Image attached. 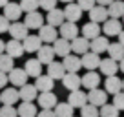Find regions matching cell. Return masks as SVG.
Masks as SVG:
<instances>
[{
    "label": "cell",
    "mask_w": 124,
    "mask_h": 117,
    "mask_svg": "<svg viewBox=\"0 0 124 117\" xmlns=\"http://www.w3.org/2000/svg\"><path fill=\"white\" fill-rule=\"evenodd\" d=\"M88 102L93 106H97V108H101L102 104H106L108 102V93H106V90H101V88H91V90H88Z\"/></svg>",
    "instance_id": "1"
},
{
    "label": "cell",
    "mask_w": 124,
    "mask_h": 117,
    "mask_svg": "<svg viewBox=\"0 0 124 117\" xmlns=\"http://www.w3.org/2000/svg\"><path fill=\"white\" fill-rule=\"evenodd\" d=\"M27 79H29V75L26 73L24 68H13L11 71H8V81L11 82L13 86H16V88L24 86L27 82Z\"/></svg>",
    "instance_id": "2"
},
{
    "label": "cell",
    "mask_w": 124,
    "mask_h": 117,
    "mask_svg": "<svg viewBox=\"0 0 124 117\" xmlns=\"http://www.w3.org/2000/svg\"><path fill=\"white\" fill-rule=\"evenodd\" d=\"M9 35H11V39H16V40H24L27 35H29V29H27V26L24 22H20V20H15V22L9 24Z\"/></svg>",
    "instance_id": "3"
},
{
    "label": "cell",
    "mask_w": 124,
    "mask_h": 117,
    "mask_svg": "<svg viewBox=\"0 0 124 117\" xmlns=\"http://www.w3.org/2000/svg\"><path fill=\"white\" fill-rule=\"evenodd\" d=\"M39 37L44 44H53V40L58 37V29L55 26H49V24H42L39 27Z\"/></svg>",
    "instance_id": "4"
},
{
    "label": "cell",
    "mask_w": 124,
    "mask_h": 117,
    "mask_svg": "<svg viewBox=\"0 0 124 117\" xmlns=\"http://www.w3.org/2000/svg\"><path fill=\"white\" fill-rule=\"evenodd\" d=\"M37 101H39L40 108H44V110H53L55 104L58 102V99H57V95H55L53 92H39Z\"/></svg>",
    "instance_id": "5"
},
{
    "label": "cell",
    "mask_w": 124,
    "mask_h": 117,
    "mask_svg": "<svg viewBox=\"0 0 124 117\" xmlns=\"http://www.w3.org/2000/svg\"><path fill=\"white\" fill-rule=\"evenodd\" d=\"M58 33H60L62 39H66V40H73L75 37H78L77 22H68V20H64V22L58 26Z\"/></svg>",
    "instance_id": "6"
},
{
    "label": "cell",
    "mask_w": 124,
    "mask_h": 117,
    "mask_svg": "<svg viewBox=\"0 0 124 117\" xmlns=\"http://www.w3.org/2000/svg\"><path fill=\"white\" fill-rule=\"evenodd\" d=\"M102 31H104L106 37H117L120 33V29H122V26H120V20L119 18H106L104 22H102Z\"/></svg>",
    "instance_id": "7"
},
{
    "label": "cell",
    "mask_w": 124,
    "mask_h": 117,
    "mask_svg": "<svg viewBox=\"0 0 124 117\" xmlns=\"http://www.w3.org/2000/svg\"><path fill=\"white\" fill-rule=\"evenodd\" d=\"M53 51L57 57H66V55L71 53V42L66 39H62V37H57V39L53 40Z\"/></svg>",
    "instance_id": "8"
},
{
    "label": "cell",
    "mask_w": 124,
    "mask_h": 117,
    "mask_svg": "<svg viewBox=\"0 0 124 117\" xmlns=\"http://www.w3.org/2000/svg\"><path fill=\"white\" fill-rule=\"evenodd\" d=\"M80 17H82V9L78 8L77 2L66 4V8H64V18H66L68 22H78Z\"/></svg>",
    "instance_id": "9"
},
{
    "label": "cell",
    "mask_w": 124,
    "mask_h": 117,
    "mask_svg": "<svg viewBox=\"0 0 124 117\" xmlns=\"http://www.w3.org/2000/svg\"><path fill=\"white\" fill-rule=\"evenodd\" d=\"M20 95H18V90L16 88H2V92H0V102L2 104H11L15 106L16 102H18Z\"/></svg>",
    "instance_id": "10"
},
{
    "label": "cell",
    "mask_w": 124,
    "mask_h": 117,
    "mask_svg": "<svg viewBox=\"0 0 124 117\" xmlns=\"http://www.w3.org/2000/svg\"><path fill=\"white\" fill-rule=\"evenodd\" d=\"M6 53L13 58H20L26 51H24V46H22V40H16V39H11L9 42H6Z\"/></svg>",
    "instance_id": "11"
},
{
    "label": "cell",
    "mask_w": 124,
    "mask_h": 117,
    "mask_svg": "<svg viewBox=\"0 0 124 117\" xmlns=\"http://www.w3.org/2000/svg\"><path fill=\"white\" fill-rule=\"evenodd\" d=\"M22 8H20V4H16V2H8V4L4 6V17L9 20V22H15V20H18L20 17H22Z\"/></svg>",
    "instance_id": "12"
},
{
    "label": "cell",
    "mask_w": 124,
    "mask_h": 117,
    "mask_svg": "<svg viewBox=\"0 0 124 117\" xmlns=\"http://www.w3.org/2000/svg\"><path fill=\"white\" fill-rule=\"evenodd\" d=\"M80 64L82 68H86V70H97L99 64H101V57H99L97 53H93V51H86L84 55H80Z\"/></svg>",
    "instance_id": "13"
},
{
    "label": "cell",
    "mask_w": 124,
    "mask_h": 117,
    "mask_svg": "<svg viewBox=\"0 0 124 117\" xmlns=\"http://www.w3.org/2000/svg\"><path fill=\"white\" fill-rule=\"evenodd\" d=\"M88 13H89V20H91V22H97V24H102L106 18H109L108 17V8L99 6V4H95Z\"/></svg>",
    "instance_id": "14"
},
{
    "label": "cell",
    "mask_w": 124,
    "mask_h": 117,
    "mask_svg": "<svg viewBox=\"0 0 124 117\" xmlns=\"http://www.w3.org/2000/svg\"><path fill=\"white\" fill-rule=\"evenodd\" d=\"M24 24L27 26V29H39V27L44 24V15H40L39 11L26 13V17H24Z\"/></svg>",
    "instance_id": "15"
},
{
    "label": "cell",
    "mask_w": 124,
    "mask_h": 117,
    "mask_svg": "<svg viewBox=\"0 0 124 117\" xmlns=\"http://www.w3.org/2000/svg\"><path fill=\"white\" fill-rule=\"evenodd\" d=\"M68 102H70L73 108H78V110H80L82 106L88 102V95H86V92H82V90H73V92H70Z\"/></svg>",
    "instance_id": "16"
},
{
    "label": "cell",
    "mask_w": 124,
    "mask_h": 117,
    "mask_svg": "<svg viewBox=\"0 0 124 117\" xmlns=\"http://www.w3.org/2000/svg\"><path fill=\"white\" fill-rule=\"evenodd\" d=\"M62 64H64L66 71H70V73H78V70L82 68L80 58H78V55H75V53L66 55V57H64V60H62Z\"/></svg>",
    "instance_id": "17"
},
{
    "label": "cell",
    "mask_w": 124,
    "mask_h": 117,
    "mask_svg": "<svg viewBox=\"0 0 124 117\" xmlns=\"http://www.w3.org/2000/svg\"><path fill=\"white\" fill-rule=\"evenodd\" d=\"M42 40H40L39 35H27L26 39L22 40V46H24V51H27V53H37L39 51V48L42 46Z\"/></svg>",
    "instance_id": "18"
},
{
    "label": "cell",
    "mask_w": 124,
    "mask_h": 117,
    "mask_svg": "<svg viewBox=\"0 0 124 117\" xmlns=\"http://www.w3.org/2000/svg\"><path fill=\"white\" fill-rule=\"evenodd\" d=\"M55 51H53V46H49V44H42V46L39 48V51H37V58H39L42 64H49L51 60H55Z\"/></svg>",
    "instance_id": "19"
},
{
    "label": "cell",
    "mask_w": 124,
    "mask_h": 117,
    "mask_svg": "<svg viewBox=\"0 0 124 117\" xmlns=\"http://www.w3.org/2000/svg\"><path fill=\"white\" fill-rule=\"evenodd\" d=\"M80 84L88 90L91 88H97L101 84V75L95 73V70H88V73H84V77H80Z\"/></svg>",
    "instance_id": "20"
},
{
    "label": "cell",
    "mask_w": 124,
    "mask_h": 117,
    "mask_svg": "<svg viewBox=\"0 0 124 117\" xmlns=\"http://www.w3.org/2000/svg\"><path fill=\"white\" fill-rule=\"evenodd\" d=\"M70 42H71V53L75 55H84L86 51H89V40L84 37H75Z\"/></svg>",
    "instance_id": "21"
},
{
    "label": "cell",
    "mask_w": 124,
    "mask_h": 117,
    "mask_svg": "<svg viewBox=\"0 0 124 117\" xmlns=\"http://www.w3.org/2000/svg\"><path fill=\"white\" fill-rule=\"evenodd\" d=\"M62 84H64V88H68L70 92L80 90V86H82L78 73H70V71H66V73H64V77H62Z\"/></svg>",
    "instance_id": "22"
},
{
    "label": "cell",
    "mask_w": 124,
    "mask_h": 117,
    "mask_svg": "<svg viewBox=\"0 0 124 117\" xmlns=\"http://www.w3.org/2000/svg\"><path fill=\"white\" fill-rule=\"evenodd\" d=\"M108 46H109V42H108V39H106V35L104 37L99 35V37H95L93 40H89V50H91L93 53H97V55L108 51Z\"/></svg>",
    "instance_id": "23"
},
{
    "label": "cell",
    "mask_w": 124,
    "mask_h": 117,
    "mask_svg": "<svg viewBox=\"0 0 124 117\" xmlns=\"http://www.w3.org/2000/svg\"><path fill=\"white\" fill-rule=\"evenodd\" d=\"M99 70H101V73H104L106 77H108V75H117V71H119V62L113 60V58H101Z\"/></svg>",
    "instance_id": "24"
},
{
    "label": "cell",
    "mask_w": 124,
    "mask_h": 117,
    "mask_svg": "<svg viewBox=\"0 0 124 117\" xmlns=\"http://www.w3.org/2000/svg\"><path fill=\"white\" fill-rule=\"evenodd\" d=\"M64 73H66V68H64L62 62H58V60H51V62L47 64V75H49L53 81H58V79L62 81Z\"/></svg>",
    "instance_id": "25"
},
{
    "label": "cell",
    "mask_w": 124,
    "mask_h": 117,
    "mask_svg": "<svg viewBox=\"0 0 124 117\" xmlns=\"http://www.w3.org/2000/svg\"><path fill=\"white\" fill-rule=\"evenodd\" d=\"M18 95H20V101H29L33 102L37 99V95H39V90L35 88V84H24L20 86V90H18Z\"/></svg>",
    "instance_id": "26"
},
{
    "label": "cell",
    "mask_w": 124,
    "mask_h": 117,
    "mask_svg": "<svg viewBox=\"0 0 124 117\" xmlns=\"http://www.w3.org/2000/svg\"><path fill=\"white\" fill-rule=\"evenodd\" d=\"M104 88H106V93L115 95L117 92L122 90V81H120L117 75H108L106 81H104Z\"/></svg>",
    "instance_id": "27"
},
{
    "label": "cell",
    "mask_w": 124,
    "mask_h": 117,
    "mask_svg": "<svg viewBox=\"0 0 124 117\" xmlns=\"http://www.w3.org/2000/svg\"><path fill=\"white\" fill-rule=\"evenodd\" d=\"M35 88L39 92H53L55 81L49 77V75H39V77L35 79Z\"/></svg>",
    "instance_id": "28"
},
{
    "label": "cell",
    "mask_w": 124,
    "mask_h": 117,
    "mask_svg": "<svg viewBox=\"0 0 124 117\" xmlns=\"http://www.w3.org/2000/svg\"><path fill=\"white\" fill-rule=\"evenodd\" d=\"M82 37H84V39H88V40H93L95 39V37H99L101 35V26H99L97 22H91V20H89L88 24H84V26H82Z\"/></svg>",
    "instance_id": "29"
},
{
    "label": "cell",
    "mask_w": 124,
    "mask_h": 117,
    "mask_svg": "<svg viewBox=\"0 0 124 117\" xmlns=\"http://www.w3.org/2000/svg\"><path fill=\"white\" fill-rule=\"evenodd\" d=\"M24 70H26V73L29 75V77H39V75H42V62H40L39 58H29L26 62V66H24Z\"/></svg>",
    "instance_id": "30"
},
{
    "label": "cell",
    "mask_w": 124,
    "mask_h": 117,
    "mask_svg": "<svg viewBox=\"0 0 124 117\" xmlns=\"http://www.w3.org/2000/svg\"><path fill=\"white\" fill-rule=\"evenodd\" d=\"M46 20H47V24H49V26L58 27L64 20H66V18H64V11H62V9H57V8L49 9V11H47V15H46Z\"/></svg>",
    "instance_id": "31"
},
{
    "label": "cell",
    "mask_w": 124,
    "mask_h": 117,
    "mask_svg": "<svg viewBox=\"0 0 124 117\" xmlns=\"http://www.w3.org/2000/svg\"><path fill=\"white\" fill-rule=\"evenodd\" d=\"M124 15V0H113L108 6V17L109 18H122Z\"/></svg>",
    "instance_id": "32"
},
{
    "label": "cell",
    "mask_w": 124,
    "mask_h": 117,
    "mask_svg": "<svg viewBox=\"0 0 124 117\" xmlns=\"http://www.w3.org/2000/svg\"><path fill=\"white\" fill-rule=\"evenodd\" d=\"M16 113H18V117H37V106L29 101H24L18 104Z\"/></svg>",
    "instance_id": "33"
},
{
    "label": "cell",
    "mask_w": 124,
    "mask_h": 117,
    "mask_svg": "<svg viewBox=\"0 0 124 117\" xmlns=\"http://www.w3.org/2000/svg\"><path fill=\"white\" fill-rule=\"evenodd\" d=\"M108 55L109 58H113V60H117L119 62L120 58H124V46L120 42H109L108 46Z\"/></svg>",
    "instance_id": "34"
},
{
    "label": "cell",
    "mask_w": 124,
    "mask_h": 117,
    "mask_svg": "<svg viewBox=\"0 0 124 117\" xmlns=\"http://www.w3.org/2000/svg\"><path fill=\"white\" fill-rule=\"evenodd\" d=\"M73 106L70 104V102H57L53 108L55 115L57 117H73Z\"/></svg>",
    "instance_id": "35"
},
{
    "label": "cell",
    "mask_w": 124,
    "mask_h": 117,
    "mask_svg": "<svg viewBox=\"0 0 124 117\" xmlns=\"http://www.w3.org/2000/svg\"><path fill=\"white\" fill-rule=\"evenodd\" d=\"M13 68H15V58L9 57L8 53H0V71H4V73H8V71H11Z\"/></svg>",
    "instance_id": "36"
},
{
    "label": "cell",
    "mask_w": 124,
    "mask_h": 117,
    "mask_svg": "<svg viewBox=\"0 0 124 117\" xmlns=\"http://www.w3.org/2000/svg\"><path fill=\"white\" fill-rule=\"evenodd\" d=\"M99 117H119V110L113 104H102L99 108Z\"/></svg>",
    "instance_id": "37"
},
{
    "label": "cell",
    "mask_w": 124,
    "mask_h": 117,
    "mask_svg": "<svg viewBox=\"0 0 124 117\" xmlns=\"http://www.w3.org/2000/svg\"><path fill=\"white\" fill-rule=\"evenodd\" d=\"M80 117H99V108L89 104V102H86L80 108Z\"/></svg>",
    "instance_id": "38"
},
{
    "label": "cell",
    "mask_w": 124,
    "mask_h": 117,
    "mask_svg": "<svg viewBox=\"0 0 124 117\" xmlns=\"http://www.w3.org/2000/svg\"><path fill=\"white\" fill-rule=\"evenodd\" d=\"M20 8L24 13H31V11H37L40 8V4L39 0H20Z\"/></svg>",
    "instance_id": "39"
},
{
    "label": "cell",
    "mask_w": 124,
    "mask_h": 117,
    "mask_svg": "<svg viewBox=\"0 0 124 117\" xmlns=\"http://www.w3.org/2000/svg\"><path fill=\"white\" fill-rule=\"evenodd\" d=\"M0 117H18V113H16V108L11 104H4L2 108H0Z\"/></svg>",
    "instance_id": "40"
},
{
    "label": "cell",
    "mask_w": 124,
    "mask_h": 117,
    "mask_svg": "<svg viewBox=\"0 0 124 117\" xmlns=\"http://www.w3.org/2000/svg\"><path fill=\"white\" fill-rule=\"evenodd\" d=\"M113 106H115L119 112H122L124 110V92H117L115 95H113Z\"/></svg>",
    "instance_id": "41"
},
{
    "label": "cell",
    "mask_w": 124,
    "mask_h": 117,
    "mask_svg": "<svg viewBox=\"0 0 124 117\" xmlns=\"http://www.w3.org/2000/svg\"><path fill=\"white\" fill-rule=\"evenodd\" d=\"M39 4H40V8H42L44 11H49V9L57 8L58 0H39Z\"/></svg>",
    "instance_id": "42"
},
{
    "label": "cell",
    "mask_w": 124,
    "mask_h": 117,
    "mask_svg": "<svg viewBox=\"0 0 124 117\" xmlns=\"http://www.w3.org/2000/svg\"><path fill=\"white\" fill-rule=\"evenodd\" d=\"M77 4H78V8H80L82 11H89L97 2H95V0H77Z\"/></svg>",
    "instance_id": "43"
},
{
    "label": "cell",
    "mask_w": 124,
    "mask_h": 117,
    "mask_svg": "<svg viewBox=\"0 0 124 117\" xmlns=\"http://www.w3.org/2000/svg\"><path fill=\"white\" fill-rule=\"evenodd\" d=\"M9 24H11V22H9L4 15H0V33H6V31H8V29H9Z\"/></svg>",
    "instance_id": "44"
},
{
    "label": "cell",
    "mask_w": 124,
    "mask_h": 117,
    "mask_svg": "<svg viewBox=\"0 0 124 117\" xmlns=\"http://www.w3.org/2000/svg\"><path fill=\"white\" fill-rule=\"evenodd\" d=\"M37 117H57V115H55L53 110H44V108H42V112L37 113Z\"/></svg>",
    "instance_id": "45"
},
{
    "label": "cell",
    "mask_w": 124,
    "mask_h": 117,
    "mask_svg": "<svg viewBox=\"0 0 124 117\" xmlns=\"http://www.w3.org/2000/svg\"><path fill=\"white\" fill-rule=\"evenodd\" d=\"M8 73H4V71H0V90L2 88H6V84H8Z\"/></svg>",
    "instance_id": "46"
},
{
    "label": "cell",
    "mask_w": 124,
    "mask_h": 117,
    "mask_svg": "<svg viewBox=\"0 0 124 117\" xmlns=\"http://www.w3.org/2000/svg\"><path fill=\"white\" fill-rule=\"evenodd\" d=\"M95 2H97L99 6H104V8H108V6L113 2V0H95Z\"/></svg>",
    "instance_id": "47"
},
{
    "label": "cell",
    "mask_w": 124,
    "mask_h": 117,
    "mask_svg": "<svg viewBox=\"0 0 124 117\" xmlns=\"http://www.w3.org/2000/svg\"><path fill=\"white\" fill-rule=\"evenodd\" d=\"M117 37H119V42H120V44L124 46V29H120V33H119Z\"/></svg>",
    "instance_id": "48"
},
{
    "label": "cell",
    "mask_w": 124,
    "mask_h": 117,
    "mask_svg": "<svg viewBox=\"0 0 124 117\" xmlns=\"http://www.w3.org/2000/svg\"><path fill=\"white\" fill-rule=\"evenodd\" d=\"M119 62H120V64H119V70H120V71H122V73H124V58H120Z\"/></svg>",
    "instance_id": "49"
},
{
    "label": "cell",
    "mask_w": 124,
    "mask_h": 117,
    "mask_svg": "<svg viewBox=\"0 0 124 117\" xmlns=\"http://www.w3.org/2000/svg\"><path fill=\"white\" fill-rule=\"evenodd\" d=\"M4 50H6V42H4V40H0V53H4Z\"/></svg>",
    "instance_id": "50"
},
{
    "label": "cell",
    "mask_w": 124,
    "mask_h": 117,
    "mask_svg": "<svg viewBox=\"0 0 124 117\" xmlns=\"http://www.w3.org/2000/svg\"><path fill=\"white\" fill-rule=\"evenodd\" d=\"M8 2H9V0H0V8H4V6L8 4Z\"/></svg>",
    "instance_id": "51"
},
{
    "label": "cell",
    "mask_w": 124,
    "mask_h": 117,
    "mask_svg": "<svg viewBox=\"0 0 124 117\" xmlns=\"http://www.w3.org/2000/svg\"><path fill=\"white\" fill-rule=\"evenodd\" d=\"M58 2H64V4H70V2H75V0H58Z\"/></svg>",
    "instance_id": "52"
},
{
    "label": "cell",
    "mask_w": 124,
    "mask_h": 117,
    "mask_svg": "<svg viewBox=\"0 0 124 117\" xmlns=\"http://www.w3.org/2000/svg\"><path fill=\"white\" fill-rule=\"evenodd\" d=\"M122 92H124V79H122Z\"/></svg>",
    "instance_id": "53"
},
{
    "label": "cell",
    "mask_w": 124,
    "mask_h": 117,
    "mask_svg": "<svg viewBox=\"0 0 124 117\" xmlns=\"http://www.w3.org/2000/svg\"><path fill=\"white\" fill-rule=\"evenodd\" d=\"M122 26H124V15H122Z\"/></svg>",
    "instance_id": "54"
}]
</instances>
